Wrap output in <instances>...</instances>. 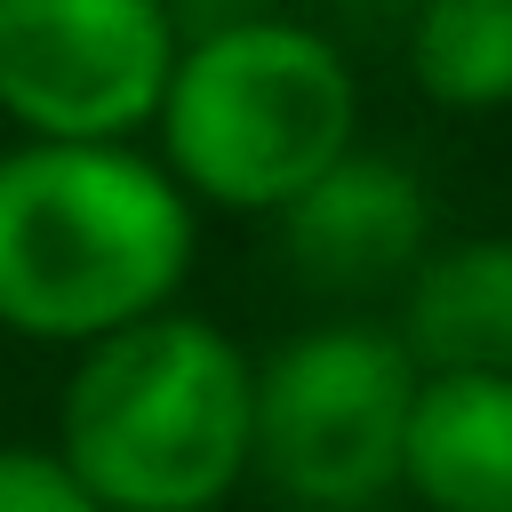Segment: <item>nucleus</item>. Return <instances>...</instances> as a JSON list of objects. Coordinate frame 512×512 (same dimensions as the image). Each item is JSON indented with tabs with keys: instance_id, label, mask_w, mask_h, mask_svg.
Instances as JSON below:
<instances>
[{
	"instance_id": "f257e3e1",
	"label": "nucleus",
	"mask_w": 512,
	"mask_h": 512,
	"mask_svg": "<svg viewBox=\"0 0 512 512\" xmlns=\"http://www.w3.org/2000/svg\"><path fill=\"white\" fill-rule=\"evenodd\" d=\"M184 192L112 144H24L0 160V320L24 336H120L184 280Z\"/></svg>"
},
{
	"instance_id": "f03ea898",
	"label": "nucleus",
	"mask_w": 512,
	"mask_h": 512,
	"mask_svg": "<svg viewBox=\"0 0 512 512\" xmlns=\"http://www.w3.org/2000/svg\"><path fill=\"white\" fill-rule=\"evenodd\" d=\"M256 456V376L208 320L104 336L64 392V464L96 504L200 512Z\"/></svg>"
},
{
	"instance_id": "7ed1b4c3",
	"label": "nucleus",
	"mask_w": 512,
	"mask_h": 512,
	"mask_svg": "<svg viewBox=\"0 0 512 512\" xmlns=\"http://www.w3.org/2000/svg\"><path fill=\"white\" fill-rule=\"evenodd\" d=\"M168 160L224 208L304 200L352 136V72L296 24H232L200 40L160 104Z\"/></svg>"
},
{
	"instance_id": "20e7f679",
	"label": "nucleus",
	"mask_w": 512,
	"mask_h": 512,
	"mask_svg": "<svg viewBox=\"0 0 512 512\" xmlns=\"http://www.w3.org/2000/svg\"><path fill=\"white\" fill-rule=\"evenodd\" d=\"M408 416V352L368 328H320L256 376V464L312 512H360L408 472Z\"/></svg>"
},
{
	"instance_id": "39448f33",
	"label": "nucleus",
	"mask_w": 512,
	"mask_h": 512,
	"mask_svg": "<svg viewBox=\"0 0 512 512\" xmlns=\"http://www.w3.org/2000/svg\"><path fill=\"white\" fill-rule=\"evenodd\" d=\"M160 0H0V104L40 144H112L168 104Z\"/></svg>"
},
{
	"instance_id": "423d86ee",
	"label": "nucleus",
	"mask_w": 512,
	"mask_h": 512,
	"mask_svg": "<svg viewBox=\"0 0 512 512\" xmlns=\"http://www.w3.org/2000/svg\"><path fill=\"white\" fill-rule=\"evenodd\" d=\"M424 248V192L392 160H336L288 200V256L312 288H384Z\"/></svg>"
},
{
	"instance_id": "0eeeda50",
	"label": "nucleus",
	"mask_w": 512,
	"mask_h": 512,
	"mask_svg": "<svg viewBox=\"0 0 512 512\" xmlns=\"http://www.w3.org/2000/svg\"><path fill=\"white\" fill-rule=\"evenodd\" d=\"M408 480L432 512H512V376L416 384Z\"/></svg>"
},
{
	"instance_id": "6e6552de",
	"label": "nucleus",
	"mask_w": 512,
	"mask_h": 512,
	"mask_svg": "<svg viewBox=\"0 0 512 512\" xmlns=\"http://www.w3.org/2000/svg\"><path fill=\"white\" fill-rule=\"evenodd\" d=\"M408 344L440 376H512V240H464L416 272Z\"/></svg>"
},
{
	"instance_id": "1a4fd4ad",
	"label": "nucleus",
	"mask_w": 512,
	"mask_h": 512,
	"mask_svg": "<svg viewBox=\"0 0 512 512\" xmlns=\"http://www.w3.org/2000/svg\"><path fill=\"white\" fill-rule=\"evenodd\" d=\"M416 80L440 104H504L512 96V0H424Z\"/></svg>"
},
{
	"instance_id": "9d476101",
	"label": "nucleus",
	"mask_w": 512,
	"mask_h": 512,
	"mask_svg": "<svg viewBox=\"0 0 512 512\" xmlns=\"http://www.w3.org/2000/svg\"><path fill=\"white\" fill-rule=\"evenodd\" d=\"M0 512H96V496L64 456L0 448Z\"/></svg>"
}]
</instances>
